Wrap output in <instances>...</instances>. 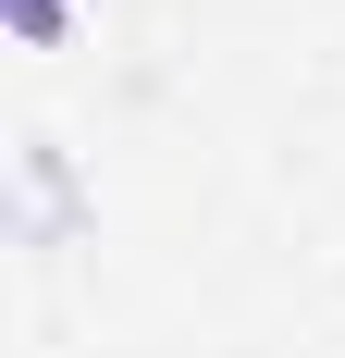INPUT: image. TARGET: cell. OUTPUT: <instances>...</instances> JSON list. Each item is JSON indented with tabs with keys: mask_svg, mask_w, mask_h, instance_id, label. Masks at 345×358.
Masks as SVG:
<instances>
[{
	"mask_svg": "<svg viewBox=\"0 0 345 358\" xmlns=\"http://www.w3.org/2000/svg\"><path fill=\"white\" fill-rule=\"evenodd\" d=\"M0 13H13V37H25V50H50V37L74 25V0H0Z\"/></svg>",
	"mask_w": 345,
	"mask_h": 358,
	"instance_id": "6da1fadb",
	"label": "cell"
}]
</instances>
